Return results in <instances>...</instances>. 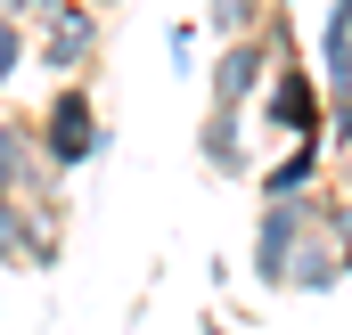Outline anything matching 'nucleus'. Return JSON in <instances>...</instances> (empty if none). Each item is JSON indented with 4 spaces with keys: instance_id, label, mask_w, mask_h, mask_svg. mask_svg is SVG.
I'll list each match as a JSON object with an SVG mask.
<instances>
[{
    "instance_id": "1",
    "label": "nucleus",
    "mask_w": 352,
    "mask_h": 335,
    "mask_svg": "<svg viewBox=\"0 0 352 335\" xmlns=\"http://www.w3.org/2000/svg\"><path fill=\"white\" fill-rule=\"evenodd\" d=\"M25 123H33V156H41L50 172H66V180H74V172H90L98 156H107V123H98L90 82H58L33 115H25Z\"/></svg>"
},
{
    "instance_id": "2",
    "label": "nucleus",
    "mask_w": 352,
    "mask_h": 335,
    "mask_svg": "<svg viewBox=\"0 0 352 335\" xmlns=\"http://www.w3.org/2000/svg\"><path fill=\"white\" fill-rule=\"evenodd\" d=\"M33 33V66L50 74V82H90L98 74V58H107V16L90 8V0H66V8H50L41 25H25Z\"/></svg>"
},
{
    "instance_id": "3",
    "label": "nucleus",
    "mask_w": 352,
    "mask_h": 335,
    "mask_svg": "<svg viewBox=\"0 0 352 335\" xmlns=\"http://www.w3.org/2000/svg\"><path fill=\"white\" fill-rule=\"evenodd\" d=\"M246 115L263 123L270 139H320V131H328V90H320V74H311L303 58H287Z\"/></svg>"
},
{
    "instance_id": "4",
    "label": "nucleus",
    "mask_w": 352,
    "mask_h": 335,
    "mask_svg": "<svg viewBox=\"0 0 352 335\" xmlns=\"http://www.w3.org/2000/svg\"><path fill=\"white\" fill-rule=\"evenodd\" d=\"M320 205H328V188H320V196H295V205H263L254 246H246V270H254L263 294H287V262H295V246L320 229Z\"/></svg>"
},
{
    "instance_id": "5",
    "label": "nucleus",
    "mask_w": 352,
    "mask_h": 335,
    "mask_svg": "<svg viewBox=\"0 0 352 335\" xmlns=\"http://www.w3.org/2000/svg\"><path fill=\"white\" fill-rule=\"evenodd\" d=\"M66 262V213H33V205H0V270H58Z\"/></svg>"
},
{
    "instance_id": "6",
    "label": "nucleus",
    "mask_w": 352,
    "mask_h": 335,
    "mask_svg": "<svg viewBox=\"0 0 352 335\" xmlns=\"http://www.w3.org/2000/svg\"><path fill=\"white\" fill-rule=\"evenodd\" d=\"M270 74H278V49H270L263 33L254 41H221L213 49V74H205V106H254Z\"/></svg>"
},
{
    "instance_id": "7",
    "label": "nucleus",
    "mask_w": 352,
    "mask_h": 335,
    "mask_svg": "<svg viewBox=\"0 0 352 335\" xmlns=\"http://www.w3.org/2000/svg\"><path fill=\"white\" fill-rule=\"evenodd\" d=\"M197 164L213 172V180H246V172H254L246 106H205V115H197Z\"/></svg>"
},
{
    "instance_id": "8",
    "label": "nucleus",
    "mask_w": 352,
    "mask_h": 335,
    "mask_svg": "<svg viewBox=\"0 0 352 335\" xmlns=\"http://www.w3.org/2000/svg\"><path fill=\"white\" fill-rule=\"evenodd\" d=\"M254 188H263V205L320 196V188H328V139H287V148H278V164L254 172Z\"/></svg>"
},
{
    "instance_id": "9",
    "label": "nucleus",
    "mask_w": 352,
    "mask_h": 335,
    "mask_svg": "<svg viewBox=\"0 0 352 335\" xmlns=\"http://www.w3.org/2000/svg\"><path fill=\"white\" fill-rule=\"evenodd\" d=\"M336 278H344V253L328 246V229H311L287 262V294H336Z\"/></svg>"
},
{
    "instance_id": "10",
    "label": "nucleus",
    "mask_w": 352,
    "mask_h": 335,
    "mask_svg": "<svg viewBox=\"0 0 352 335\" xmlns=\"http://www.w3.org/2000/svg\"><path fill=\"white\" fill-rule=\"evenodd\" d=\"M270 16V0H205V33L213 41H254Z\"/></svg>"
},
{
    "instance_id": "11",
    "label": "nucleus",
    "mask_w": 352,
    "mask_h": 335,
    "mask_svg": "<svg viewBox=\"0 0 352 335\" xmlns=\"http://www.w3.org/2000/svg\"><path fill=\"white\" fill-rule=\"evenodd\" d=\"M25 156H33V123L0 106V205L16 196V164H25Z\"/></svg>"
},
{
    "instance_id": "12",
    "label": "nucleus",
    "mask_w": 352,
    "mask_h": 335,
    "mask_svg": "<svg viewBox=\"0 0 352 335\" xmlns=\"http://www.w3.org/2000/svg\"><path fill=\"white\" fill-rule=\"evenodd\" d=\"M25 66H33V33H25L16 16H0V98L16 90V74H25Z\"/></svg>"
},
{
    "instance_id": "13",
    "label": "nucleus",
    "mask_w": 352,
    "mask_h": 335,
    "mask_svg": "<svg viewBox=\"0 0 352 335\" xmlns=\"http://www.w3.org/2000/svg\"><path fill=\"white\" fill-rule=\"evenodd\" d=\"M197 41H205L197 25H173V33H164V58H173V74H180V82L197 74Z\"/></svg>"
},
{
    "instance_id": "14",
    "label": "nucleus",
    "mask_w": 352,
    "mask_h": 335,
    "mask_svg": "<svg viewBox=\"0 0 352 335\" xmlns=\"http://www.w3.org/2000/svg\"><path fill=\"white\" fill-rule=\"evenodd\" d=\"M320 33H352V0H328V16H320Z\"/></svg>"
},
{
    "instance_id": "15",
    "label": "nucleus",
    "mask_w": 352,
    "mask_h": 335,
    "mask_svg": "<svg viewBox=\"0 0 352 335\" xmlns=\"http://www.w3.org/2000/svg\"><path fill=\"white\" fill-rule=\"evenodd\" d=\"M197 327H205V335H246V327H230V319H221V311H205V319H197Z\"/></svg>"
},
{
    "instance_id": "16",
    "label": "nucleus",
    "mask_w": 352,
    "mask_h": 335,
    "mask_svg": "<svg viewBox=\"0 0 352 335\" xmlns=\"http://www.w3.org/2000/svg\"><path fill=\"white\" fill-rule=\"evenodd\" d=\"M50 8H66V0H25V25H41Z\"/></svg>"
},
{
    "instance_id": "17",
    "label": "nucleus",
    "mask_w": 352,
    "mask_h": 335,
    "mask_svg": "<svg viewBox=\"0 0 352 335\" xmlns=\"http://www.w3.org/2000/svg\"><path fill=\"white\" fill-rule=\"evenodd\" d=\"M0 16H16V25H25V0H0Z\"/></svg>"
},
{
    "instance_id": "18",
    "label": "nucleus",
    "mask_w": 352,
    "mask_h": 335,
    "mask_svg": "<svg viewBox=\"0 0 352 335\" xmlns=\"http://www.w3.org/2000/svg\"><path fill=\"white\" fill-rule=\"evenodd\" d=\"M90 8H98V16H107V8H115V0H90Z\"/></svg>"
},
{
    "instance_id": "19",
    "label": "nucleus",
    "mask_w": 352,
    "mask_h": 335,
    "mask_svg": "<svg viewBox=\"0 0 352 335\" xmlns=\"http://www.w3.org/2000/svg\"><path fill=\"white\" fill-rule=\"evenodd\" d=\"M270 8H295V0H270Z\"/></svg>"
}]
</instances>
